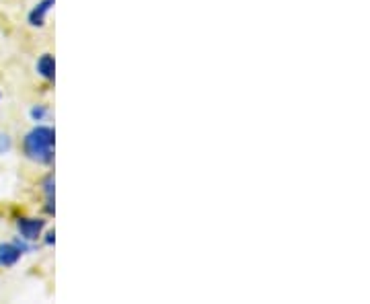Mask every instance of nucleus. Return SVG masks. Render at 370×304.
I'll return each instance as SVG.
<instances>
[{
	"label": "nucleus",
	"instance_id": "obj_1",
	"mask_svg": "<svg viewBox=\"0 0 370 304\" xmlns=\"http://www.w3.org/2000/svg\"><path fill=\"white\" fill-rule=\"evenodd\" d=\"M54 130L48 125H35L23 140L27 158L39 165H50L54 160Z\"/></svg>",
	"mask_w": 370,
	"mask_h": 304
},
{
	"label": "nucleus",
	"instance_id": "obj_2",
	"mask_svg": "<svg viewBox=\"0 0 370 304\" xmlns=\"http://www.w3.org/2000/svg\"><path fill=\"white\" fill-rule=\"evenodd\" d=\"M46 228V220L41 218H19L17 220V230L25 241H37Z\"/></svg>",
	"mask_w": 370,
	"mask_h": 304
},
{
	"label": "nucleus",
	"instance_id": "obj_3",
	"mask_svg": "<svg viewBox=\"0 0 370 304\" xmlns=\"http://www.w3.org/2000/svg\"><path fill=\"white\" fill-rule=\"evenodd\" d=\"M23 251L17 243H0V268H13L21 259Z\"/></svg>",
	"mask_w": 370,
	"mask_h": 304
},
{
	"label": "nucleus",
	"instance_id": "obj_4",
	"mask_svg": "<svg viewBox=\"0 0 370 304\" xmlns=\"http://www.w3.org/2000/svg\"><path fill=\"white\" fill-rule=\"evenodd\" d=\"M54 2L56 0H41V2H37V6L29 13V23L33 27H43L46 25V17L52 11Z\"/></svg>",
	"mask_w": 370,
	"mask_h": 304
},
{
	"label": "nucleus",
	"instance_id": "obj_5",
	"mask_svg": "<svg viewBox=\"0 0 370 304\" xmlns=\"http://www.w3.org/2000/svg\"><path fill=\"white\" fill-rule=\"evenodd\" d=\"M37 74L43 76L46 81H54V76H56V62H54L52 54H43L37 60Z\"/></svg>",
	"mask_w": 370,
	"mask_h": 304
},
{
	"label": "nucleus",
	"instance_id": "obj_6",
	"mask_svg": "<svg viewBox=\"0 0 370 304\" xmlns=\"http://www.w3.org/2000/svg\"><path fill=\"white\" fill-rule=\"evenodd\" d=\"M29 116L33 122H43L46 116H48V107H43V105H35V107L29 111Z\"/></svg>",
	"mask_w": 370,
	"mask_h": 304
},
{
	"label": "nucleus",
	"instance_id": "obj_7",
	"mask_svg": "<svg viewBox=\"0 0 370 304\" xmlns=\"http://www.w3.org/2000/svg\"><path fill=\"white\" fill-rule=\"evenodd\" d=\"M11 148H13V140H11V136H8V134H2V136H0V154L11 152Z\"/></svg>",
	"mask_w": 370,
	"mask_h": 304
},
{
	"label": "nucleus",
	"instance_id": "obj_8",
	"mask_svg": "<svg viewBox=\"0 0 370 304\" xmlns=\"http://www.w3.org/2000/svg\"><path fill=\"white\" fill-rule=\"evenodd\" d=\"M48 244H54V233H48V239H46Z\"/></svg>",
	"mask_w": 370,
	"mask_h": 304
},
{
	"label": "nucleus",
	"instance_id": "obj_9",
	"mask_svg": "<svg viewBox=\"0 0 370 304\" xmlns=\"http://www.w3.org/2000/svg\"><path fill=\"white\" fill-rule=\"evenodd\" d=\"M0 97H2V95H0Z\"/></svg>",
	"mask_w": 370,
	"mask_h": 304
}]
</instances>
